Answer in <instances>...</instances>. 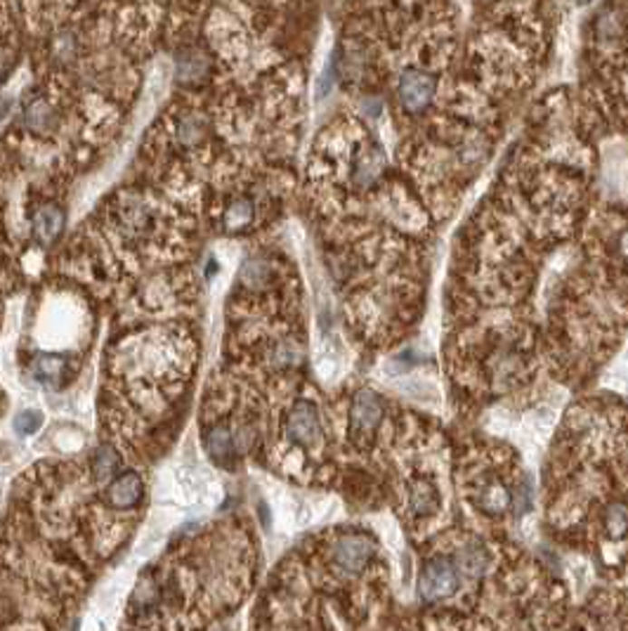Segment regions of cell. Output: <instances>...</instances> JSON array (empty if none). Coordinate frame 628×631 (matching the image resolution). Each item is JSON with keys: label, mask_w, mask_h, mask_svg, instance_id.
Masks as SVG:
<instances>
[{"label": "cell", "mask_w": 628, "mask_h": 631, "mask_svg": "<svg viewBox=\"0 0 628 631\" xmlns=\"http://www.w3.org/2000/svg\"><path fill=\"white\" fill-rule=\"evenodd\" d=\"M256 220V201L248 194H234L220 213V225L225 232H244Z\"/></svg>", "instance_id": "10"}, {"label": "cell", "mask_w": 628, "mask_h": 631, "mask_svg": "<svg viewBox=\"0 0 628 631\" xmlns=\"http://www.w3.org/2000/svg\"><path fill=\"white\" fill-rule=\"evenodd\" d=\"M604 529L612 539H623L628 535V504L614 501L604 511Z\"/></svg>", "instance_id": "13"}, {"label": "cell", "mask_w": 628, "mask_h": 631, "mask_svg": "<svg viewBox=\"0 0 628 631\" xmlns=\"http://www.w3.org/2000/svg\"><path fill=\"white\" fill-rule=\"evenodd\" d=\"M107 504L114 511H130L142 501L144 497V482L138 473L126 471V473L116 475L114 481L107 485Z\"/></svg>", "instance_id": "7"}, {"label": "cell", "mask_w": 628, "mask_h": 631, "mask_svg": "<svg viewBox=\"0 0 628 631\" xmlns=\"http://www.w3.org/2000/svg\"><path fill=\"white\" fill-rule=\"evenodd\" d=\"M475 506L487 516H503L513 506V492L498 478H489V481L479 482L478 492H475Z\"/></svg>", "instance_id": "8"}, {"label": "cell", "mask_w": 628, "mask_h": 631, "mask_svg": "<svg viewBox=\"0 0 628 631\" xmlns=\"http://www.w3.org/2000/svg\"><path fill=\"white\" fill-rule=\"evenodd\" d=\"M622 251H623V256H628V232L623 235V239H622Z\"/></svg>", "instance_id": "17"}, {"label": "cell", "mask_w": 628, "mask_h": 631, "mask_svg": "<svg viewBox=\"0 0 628 631\" xmlns=\"http://www.w3.org/2000/svg\"><path fill=\"white\" fill-rule=\"evenodd\" d=\"M407 504L411 516L432 518L440 511L442 497H440V490H437L435 482L428 481V478H416L407 490Z\"/></svg>", "instance_id": "9"}, {"label": "cell", "mask_w": 628, "mask_h": 631, "mask_svg": "<svg viewBox=\"0 0 628 631\" xmlns=\"http://www.w3.org/2000/svg\"><path fill=\"white\" fill-rule=\"evenodd\" d=\"M66 223V213L60 204L54 201H45V204L38 206L31 216V235L38 247L48 248L53 247L54 241L60 239L62 229Z\"/></svg>", "instance_id": "6"}, {"label": "cell", "mask_w": 628, "mask_h": 631, "mask_svg": "<svg viewBox=\"0 0 628 631\" xmlns=\"http://www.w3.org/2000/svg\"><path fill=\"white\" fill-rule=\"evenodd\" d=\"M437 83L430 73L419 69V66H409L400 73L397 79V100H400L401 109L409 114H420L430 107L435 100Z\"/></svg>", "instance_id": "4"}, {"label": "cell", "mask_w": 628, "mask_h": 631, "mask_svg": "<svg viewBox=\"0 0 628 631\" xmlns=\"http://www.w3.org/2000/svg\"><path fill=\"white\" fill-rule=\"evenodd\" d=\"M461 587V575L456 568L454 558L447 556H435L423 566L419 578V594L423 601L437 603L454 596Z\"/></svg>", "instance_id": "1"}, {"label": "cell", "mask_w": 628, "mask_h": 631, "mask_svg": "<svg viewBox=\"0 0 628 631\" xmlns=\"http://www.w3.org/2000/svg\"><path fill=\"white\" fill-rule=\"evenodd\" d=\"M121 466V457L111 445H102L92 454V475L95 481H111Z\"/></svg>", "instance_id": "12"}, {"label": "cell", "mask_w": 628, "mask_h": 631, "mask_svg": "<svg viewBox=\"0 0 628 631\" xmlns=\"http://www.w3.org/2000/svg\"><path fill=\"white\" fill-rule=\"evenodd\" d=\"M41 414L38 412H22V414L14 419V431L19 435H34L41 428Z\"/></svg>", "instance_id": "15"}, {"label": "cell", "mask_w": 628, "mask_h": 631, "mask_svg": "<svg viewBox=\"0 0 628 631\" xmlns=\"http://www.w3.org/2000/svg\"><path fill=\"white\" fill-rule=\"evenodd\" d=\"M10 107H13V102L10 100H0V119L10 112Z\"/></svg>", "instance_id": "16"}, {"label": "cell", "mask_w": 628, "mask_h": 631, "mask_svg": "<svg viewBox=\"0 0 628 631\" xmlns=\"http://www.w3.org/2000/svg\"><path fill=\"white\" fill-rule=\"evenodd\" d=\"M383 421V403L372 391H359L350 404V435L354 440H366L376 433Z\"/></svg>", "instance_id": "5"}, {"label": "cell", "mask_w": 628, "mask_h": 631, "mask_svg": "<svg viewBox=\"0 0 628 631\" xmlns=\"http://www.w3.org/2000/svg\"><path fill=\"white\" fill-rule=\"evenodd\" d=\"M376 553V544L369 535L362 532H347L333 541L331 547V560L343 575H359L369 566V560Z\"/></svg>", "instance_id": "3"}, {"label": "cell", "mask_w": 628, "mask_h": 631, "mask_svg": "<svg viewBox=\"0 0 628 631\" xmlns=\"http://www.w3.org/2000/svg\"><path fill=\"white\" fill-rule=\"evenodd\" d=\"M284 433L294 445L303 450H312L322 442V419L319 409L312 400H298L294 407L288 409Z\"/></svg>", "instance_id": "2"}, {"label": "cell", "mask_w": 628, "mask_h": 631, "mask_svg": "<svg viewBox=\"0 0 628 631\" xmlns=\"http://www.w3.org/2000/svg\"><path fill=\"white\" fill-rule=\"evenodd\" d=\"M31 367H34V374L38 376V381L53 383V381L62 379L66 374V360H62L57 355H38Z\"/></svg>", "instance_id": "14"}, {"label": "cell", "mask_w": 628, "mask_h": 631, "mask_svg": "<svg viewBox=\"0 0 628 631\" xmlns=\"http://www.w3.org/2000/svg\"><path fill=\"white\" fill-rule=\"evenodd\" d=\"M454 563H456V568H459V575H463V578H470V579H478V578H482V575L487 572V568H489V553H487V548L482 547V544H478V541H470V544H466V547L459 548Z\"/></svg>", "instance_id": "11"}]
</instances>
